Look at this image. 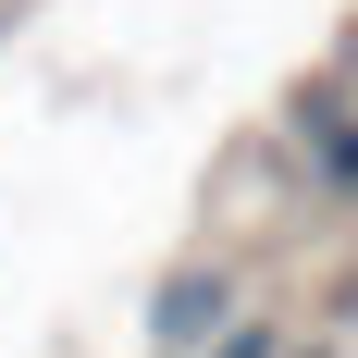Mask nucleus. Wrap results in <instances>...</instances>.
<instances>
[{
  "instance_id": "f257e3e1",
  "label": "nucleus",
  "mask_w": 358,
  "mask_h": 358,
  "mask_svg": "<svg viewBox=\"0 0 358 358\" xmlns=\"http://www.w3.org/2000/svg\"><path fill=\"white\" fill-rule=\"evenodd\" d=\"M222 322H235L222 272H185V285H161V296H148V334H161V346H198V334H222Z\"/></svg>"
},
{
  "instance_id": "f03ea898",
  "label": "nucleus",
  "mask_w": 358,
  "mask_h": 358,
  "mask_svg": "<svg viewBox=\"0 0 358 358\" xmlns=\"http://www.w3.org/2000/svg\"><path fill=\"white\" fill-rule=\"evenodd\" d=\"M210 358H285V346H272V322H222V346Z\"/></svg>"
},
{
  "instance_id": "7ed1b4c3",
  "label": "nucleus",
  "mask_w": 358,
  "mask_h": 358,
  "mask_svg": "<svg viewBox=\"0 0 358 358\" xmlns=\"http://www.w3.org/2000/svg\"><path fill=\"white\" fill-rule=\"evenodd\" d=\"M322 185H358V124H346V136L322 148Z\"/></svg>"
}]
</instances>
